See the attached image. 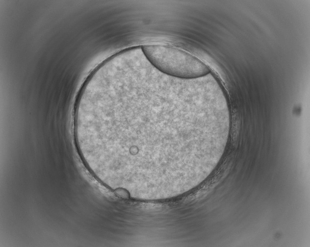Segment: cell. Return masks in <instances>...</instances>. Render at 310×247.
Returning a JSON list of instances; mask_svg holds the SVG:
<instances>
[{
    "label": "cell",
    "mask_w": 310,
    "mask_h": 247,
    "mask_svg": "<svg viewBox=\"0 0 310 247\" xmlns=\"http://www.w3.org/2000/svg\"><path fill=\"white\" fill-rule=\"evenodd\" d=\"M179 92L148 82L116 81L76 105L74 133L85 166L113 188L170 184L182 174L187 121Z\"/></svg>",
    "instance_id": "cell-1"
},
{
    "label": "cell",
    "mask_w": 310,
    "mask_h": 247,
    "mask_svg": "<svg viewBox=\"0 0 310 247\" xmlns=\"http://www.w3.org/2000/svg\"><path fill=\"white\" fill-rule=\"evenodd\" d=\"M141 50L155 68L171 76L192 79L210 73L203 62L180 49L165 45H147L142 46Z\"/></svg>",
    "instance_id": "cell-2"
}]
</instances>
